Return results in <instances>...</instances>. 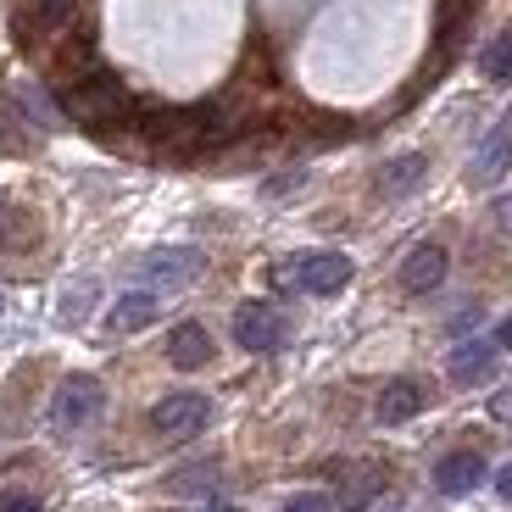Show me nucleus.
I'll list each match as a JSON object with an SVG mask.
<instances>
[{
    "mask_svg": "<svg viewBox=\"0 0 512 512\" xmlns=\"http://www.w3.org/2000/svg\"><path fill=\"white\" fill-rule=\"evenodd\" d=\"M284 334H290V323H284V312H273L268 301H251V307L234 312V340H240L251 357H262V351H279Z\"/></svg>",
    "mask_w": 512,
    "mask_h": 512,
    "instance_id": "20e7f679",
    "label": "nucleus"
},
{
    "mask_svg": "<svg viewBox=\"0 0 512 512\" xmlns=\"http://www.w3.org/2000/svg\"><path fill=\"white\" fill-rule=\"evenodd\" d=\"M62 106H67V117H73L78 128H90V134H101V140H128L145 101H134V90H128L117 73L84 67V73L62 90Z\"/></svg>",
    "mask_w": 512,
    "mask_h": 512,
    "instance_id": "f257e3e1",
    "label": "nucleus"
},
{
    "mask_svg": "<svg viewBox=\"0 0 512 512\" xmlns=\"http://www.w3.org/2000/svg\"><path fill=\"white\" fill-rule=\"evenodd\" d=\"M206 512H240V507H223V501H218V507H206Z\"/></svg>",
    "mask_w": 512,
    "mask_h": 512,
    "instance_id": "b1692460",
    "label": "nucleus"
},
{
    "mask_svg": "<svg viewBox=\"0 0 512 512\" xmlns=\"http://www.w3.org/2000/svg\"><path fill=\"white\" fill-rule=\"evenodd\" d=\"M340 479V507L346 512H362L373 496H379V474H362V468H334Z\"/></svg>",
    "mask_w": 512,
    "mask_h": 512,
    "instance_id": "ddd939ff",
    "label": "nucleus"
},
{
    "mask_svg": "<svg viewBox=\"0 0 512 512\" xmlns=\"http://www.w3.org/2000/svg\"><path fill=\"white\" fill-rule=\"evenodd\" d=\"M496 223H501V234H512V195H501V201H496Z\"/></svg>",
    "mask_w": 512,
    "mask_h": 512,
    "instance_id": "aec40b11",
    "label": "nucleus"
},
{
    "mask_svg": "<svg viewBox=\"0 0 512 512\" xmlns=\"http://www.w3.org/2000/svg\"><path fill=\"white\" fill-rule=\"evenodd\" d=\"M479 67H485L490 84H512V28H507V34L490 39L485 56H479Z\"/></svg>",
    "mask_w": 512,
    "mask_h": 512,
    "instance_id": "dca6fc26",
    "label": "nucleus"
},
{
    "mask_svg": "<svg viewBox=\"0 0 512 512\" xmlns=\"http://www.w3.org/2000/svg\"><path fill=\"white\" fill-rule=\"evenodd\" d=\"M284 512H329V501H323V496H295Z\"/></svg>",
    "mask_w": 512,
    "mask_h": 512,
    "instance_id": "a211bd4d",
    "label": "nucleus"
},
{
    "mask_svg": "<svg viewBox=\"0 0 512 512\" xmlns=\"http://www.w3.org/2000/svg\"><path fill=\"white\" fill-rule=\"evenodd\" d=\"M151 318H156V295H145V290H134V295H117V307H112V329H117V334H134V329H145Z\"/></svg>",
    "mask_w": 512,
    "mask_h": 512,
    "instance_id": "f8f14e48",
    "label": "nucleus"
},
{
    "mask_svg": "<svg viewBox=\"0 0 512 512\" xmlns=\"http://www.w3.org/2000/svg\"><path fill=\"white\" fill-rule=\"evenodd\" d=\"M490 412H496V418H501V423H512V390H501V396H496V401H490Z\"/></svg>",
    "mask_w": 512,
    "mask_h": 512,
    "instance_id": "412c9836",
    "label": "nucleus"
},
{
    "mask_svg": "<svg viewBox=\"0 0 512 512\" xmlns=\"http://www.w3.org/2000/svg\"><path fill=\"white\" fill-rule=\"evenodd\" d=\"M0 512H39V501L34 496H6V501H0Z\"/></svg>",
    "mask_w": 512,
    "mask_h": 512,
    "instance_id": "6ab92c4d",
    "label": "nucleus"
},
{
    "mask_svg": "<svg viewBox=\"0 0 512 512\" xmlns=\"http://www.w3.org/2000/svg\"><path fill=\"white\" fill-rule=\"evenodd\" d=\"M101 401H106L101 379H90V373H73V379L56 390V423H62V429H84V423L101 418Z\"/></svg>",
    "mask_w": 512,
    "mask_h": 512,
    "instance_id": "39448f33",
    "label": "nucleus"
},
{
    "mask_svg": "<svg viewBox=\"0 0 512 512\" xmlns=\"http://www.w3.org/2000/svg\"><path fill=\"white\" fill-rule=\"evenodd\" d=\"M423 173H429V162H423L418 151H412V156H396V162L384 167V179H379V190H384V195H407L412 184L423 179Z\"/></svg>",
    "mask_w": 512,
    "mask_h": 512,
    "instance_id": "4468645a",
    "label": "nucleus"
},
{
    "mask_svg": "<svg viewBox=\"0 0 512 512\" xmlns=\"http://www.w3.org/2000/svg\"><path fill=\"white\" fill-rule=\"evenodd\" d=\"M507 162H512V117H501L474 156V184H496L501 173H507Z\"/></svg>",
    "mask_w": 512,
    "mask_h": 512,
    "instance_id": "6e6552de",
    "label": "nucleus"
},
{
    "mask_svg": "<svg viewBox=\"0 0 512 512\" xmlns=\"http://www.w3.org/2000/svg\"><path fill=\"white\" fill-rule=\"evenodd\" d=\"M479 479H485V457H479V451H451L435 468V485L446 490V496H468Z\"/></svg>",
    "mask_w": 512,
    "mask_h": 512,
    "instance_id": "1a4fd4ad",
    "label": "nucleus"
},
{
    "mask_svg": "<svg viewBox=\"0 0 512 512\" xmlns=\"http://www.w3.org/2000/svg\"><path fill=\"white\" fill-rule=\"evenodd\" d=\"M423 412V384L418 379H390L379 390V423H407Z\"/></svg>",
    "mask_w": 512,
    "mask_h": 512,
    "instance_id": "9d476101",
    "label": "nucleus"
},
{
    "mask_svg": "<svg viewBox=\"0 0 512 512\" xmlns=\"http://www.w3.org/2000/svg\"><path fill=\"white\" fill-rule=\"evenodd\" d=\"M496 490H501V496L512 501V462H507V468H501V474H496Z\"/></svg>",
    "mask_w": 512,
    "mask_h": 512,
    "instance_id": "4be33fe9",
    "label": "nucleus"
},
{
    "mask_svg": "<svg viewBox=\"0 0 512 512\" xmlns=\"http://www.w3.org/2000/svg\"><path fill=\"white\" fill-rule=\"evenodd\" d=\"M446 251H440V245H418V251L407 256V262H401V290L407 295H429V290H440V284H446Z\"/></svg>",
    "mask_w": 512,
    "mask_h": 512,
    "instance_id": "423d86ee",
    "label": "nucleus"
},
{
    "mask_svg": "<svg viewBox=\"0 0 512 512\" xmlns=\"http://www.w3.org/2000/svg\"><path fill=\"white\" fill-rule=\"evenodd\" d=\"M167 362L173 368H206L212 362V334H206V323H179V329L167 334Z\"/></svg>",
    "mask_w": 512,
    "mask_h": 512,
    "instance_id": "0eeeda50",
    "label": "nucleus"
},
{
    "mask_svg": "<svg viewBox=\"0 0 512 512\" xmlns=\"http://www.w3.org/2000/svg\"><path fill=\"white\" fill-rule=\"evenodd\" d=\"M206 418H212V401H206V396H195V390H179V396H162V401H156V412H151L156 435H167V440H190V435H201V429H206Z\"/></svg>",
    "mask_w": 512,
    "mask_h": 512,
    "instance_id": "7ed1b4c3",
    "label": "nucleus"
},
{
    "mask_svg": "<svg viewBox=\"0 0 512 512\" xmlns=\"http://www.w3.org/2000/svg\"><path fill=\"white\" fill-rule=\"evenodd\" d=\"M140 273L145 279H167V284L195 279V273H201V251H151Z\"/></svg>",
    "mask_w": 512,
    "mask_h": 512,
    "instance_id": "9b49d317",
    "label": "nucleus"
},
{
    "mask_svg": "<svg viewBox=\"0 0 512 512\" xmlns=\"http://www.w3.org/2000/svg\"><path fill=\"white\" fill-rule=\"evenodd\" d=\"M496 346H501V351H512V318H507V323H501V329H496Z\"/></svg>",
    "mask_w": 512,
    "mask_h": 512,
    "instance_id": "5701e85b",
    "label": "nucleus"
},
{
    "mask_svg": "<svg viewBox=\"0 0 512 512\" xmlns=\"http://www.w3.org/2000/svg\"><path fill=\"white\" fill-rule=\"evenodd\" d=\"M490 362H496V346H457V357H451V379L479 384L490 373Z\"/></svg>",
    "mask_w": 512,
    "mask_h": 512,
    "instance_id": "2eb2a0df",
    "label": "nucleus"
},
{
    "mask_svg": "<svg viewBox=\"0 0 512 512\" xmlns=\"http://www.w3.org/2000/svg\"><path fill=\"white\" fill-rule=\"evenodd\" d=\"M28 17L34 28H62L73 17V0H28Z\"/></svg>",
    "mask_w": 512,
    "mask_h": 512,
    "instance_id": "f3484780",
    "label": "nucleus"
},
{
    "mask_svg": "<svg viewBox=\"0 0 512 512\" xmlns=\"http://www.w3.org/2000/svg\"><path fill=\"white\" fill-rule=\"evenodd\" d=\"M279 279L290 284V290H301V295H340L351 284V256L307 251V256H295V262H284Z\"/></svg>",
    "mask_w": 512,
    "mask_h": 512,
    "instance_id": "f03ea898",
    "label": "nucleus"
}]
</instances>
